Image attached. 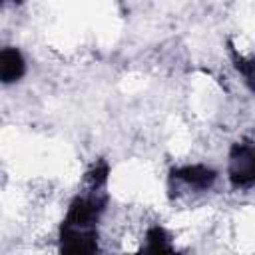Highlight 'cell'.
Wrapping results in <instances>:
<instances>
[{"label":"cell","mask_w":255,"mask_h":255,"mask_svg":"<svg viewBox=\"0 0 255 255\" xmlns=\"http://www.w3.org/2000/svg\"><path fill=\"white\" fill-rule=\"evenodd\" d=\"M227 179L233 189L255 187V141L239 139L227 153Z\"/></svg>","instance_id":"cell-2"},{"label":"cell","mask_w":255,"mask_h":255,"mask_svg":"<svg viewBox=\"0 0 255 255\" xmlns=\"http://www.w3.org/2000/svg\"><path fill=\"white\" fill-rule=\"evenodd\" d=\"M110 165L104 159L94 161L84 173L82 189L68 203L58 229V245L64 253H96L98 223L108 207Z\"/></svg>","instance_id":"cell-1"},{"label":"cell","mask_w":255,"mask_h":255,"mask_svg":"<svg viewBox=\"0 0 255 255\" xmlns=\"http://www.w3.org/2000/svg\"><path fill=\"white\" fill-rule=\"evenodd\" d=\"M143 251H149V253H161V251H171L173 245H171V237L169 233L165 231L163 225L155 223V225H149L145 229V245H141Z\"/></svg>","instance_id":"cell-5"},{"label":"cell","mask_w":255,"mask_h":255,"mask_svg":"<svg viewBox=\"0 0 255 255\" xmlns=\"http://www.w3.org/2000/svg\"><path fill=\"white\" fill-rule=\"evenodd\" d=\"M26 58L16 46H4L0 52V80L4 86L18 84L26 76Z\"/></svg>","instance_id":"cell-4"},{"label":"cell","mask_w":255,"mask_h":255,"mask_svg":"<svg viewBox=\"0 0 255 255\" xmlns=\"http://www.w3.org/2000/svg\"><path fill=\"white\" fill-rule=\"evenodd\" d=\"M217 181V171L205 163H185L171 167L169 171V189L175 195L205 193Z\"/></svg>","instance_id":"cell-3"},{"label":"cell","mask_w":255,"mask_h":255,"mask_svg":"<svg viewBox=\"0 0 255 255\" xmlns=\"http://www.w3.org/2000/svg\"><path fill=\"white\" fill-rule=\"evenodd\" d=\"M229 54H231V60H233L235 70L241 74V78H243V82L247 84V88H249L251 92H255V58L237 52L233 46L229 48Z\"/></svg>","instance_id":"cell-6"}]
</instances>
